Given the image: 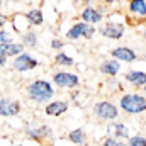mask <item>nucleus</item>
<instances>
[{
  "label": "nucleus",
  "mask_w": 146,
  "mask_h": 146,
  "mask_svg": "<svg viewBox=\"0 0 146 146\" xmlns=\"http://www.w3.org/2000/svg\"><path fill=\"white\" fill-rule=\"evenodd\" d=\"M26 92L31 97V100H34L36 104H44V102L51 100L53 95H54L53 85L49 82H46V80H34L33 83L27 85Z\"/></svg>",
  "instance_id": "obj_1"
},
{
  "label": "nucleus",
  "mask_w": 146,
  "mask_h": 146,
  "mask_svg": "<svg viewBox=\"0 0 146 146\" xmlns=\"http://www.w3.org/2000/svg\"><path fill=\"white\" fill-rule=\"evenodd\" d=\"M119 106L127 114H141L146 109V99L138 94H124L119 100Z\"/></svg>",
  "instance_id": "obj_2"
},
{
  "label": "nucleus",
  "mask_w": 146,
  "mask_h": 146,
  "mask_svg": "<svg viewBox=\"0 0 146 146\" xmlns=\"http://www.w3.org/2000/svg\"><path fill=\"white\" fill-rule=\"evenodd\" d=\"M94 114L102 119V121H115L119 117V109L112 104V102H107V100H102V102H97L94 106Z\"/></svg>",
  "instance_id": "obj_3"
},
{
  "label": "nucleus",
  "mask_w": 146,
  "mask_h": 146,
  "mask_svg": "<svg viewBox=\"0 0 146 146\" xmlns=\"http://www.w3.org/2000/svg\"><path fill=\"white\" fill-rule=\"evenodd\" d=\"M95 34V29L85 22H76L75 26L70 27V31L66 33V37L70 41H76L80 37H85V39H92V36Z\"/></svg>",
  "instance_id": "obj_4"
},
{
  "label": "nucleus",
  "mask_w": 146,
  "mask_h": 146,
  "mask_svg": "<svg viewBox=\"0 0 146 146\" xmlns=\"http://www.w3.org/2000/svg\"><path fill=\"white\" fill-rule=\"evenodd\" d=\"M78 75L70 72H56L53 75V83L60 88H75L78 85Z\"/></svg>",
  "instance_id": "obj_5"
},
{
  "label": "nucleus",
  "mask_w": 146,
  "mask_h": 146,
  "mask_svg": "<svg viewBox=\"0 0 146 146\" xmlns=\"http://www.w3.org/2000/svg\"><path fill=\"white\" fill-rule=\"evenodd\" d=\"M124 29L126 26L121 24V22H106L104 26L99 27V33L104 37H109V39H121L122 34H124Z\"/></svg>",
  "instance_id": "obj_6"
},
{
  "label": "nucleus",
  "mask_w": 146,
  "mask_h": 146,
  "mask_svg": "<svg viewBox=\"0 0 146 146\" xmlns=\"http://www.w3.org/2000/svg\"><path fill=\"white\" fill-rule=\"evenodd\" d=\"M12 65H14V68H15L17 72H29V70H33V68L37 66V60L33 58L31 54L22 53V54L15 56V60H14Z\"/></svg>",
  "instance_id": "obj_7"
},
{
  "label": "nucleus",
  "mask_w": 146,
  "mask_h": 146,
  "mask_svg": "<svg viewBox=\"0 0 146 146\" xmlns=\"http://www.w3.org/2000/svg\"><path fill=\"white\" fill-rule=\"evenodd\" d=\"M107 134L109 138H114V139H129V127L122 122H110L107 126Z\"/></svg>",
  "instance_id": "obj_8"
},
{
  "label": "nucleus",
  "mask_w": 146,
  "mask_h": 146,
  "mask_svg": "<svg viewBox=\"0 0 146 146\" xmlns=\"http://www.w3.org/2000/svg\"><path fill=\"white\" fill-rule=\"evenodd\" d=\"M21 110V104L10 99H0V115L2 117H14Z\"/></svg>",
  "instance_id": "obj_9"
},
{
  "label": "nucleus",
  "mask_w": 146,
  "mask_h": 146,
  "mask_svg": "<svg viewBox=\"0 0 146 146\" xmlns=\"http://www.w3.org/2000/svg\"><path fill=\"white\" fill-rule=\"evenodd\" d=\"M112 58L119 63V61H126V63H133L136 61V53L131 49V48H126V46H121V48H115L112 49Z\"/></svg>",
  "instance_id": "obj_10"
},
{
  "label": "nucleus",
  "mask_w": 146,
  "mask_h": 146,
  "mask_svg": "<svg viewBox=\"0 0 146 146\" xmlns=\"http://www.w3.org/2000/svg\"><path fill=\"white\" fill-rule=\"evenodd\" d=\"M66 110H68V104H66L65 100H54V102L46 104V107H44L46 115H49V117H58V115H63Z\"/></svg>",
  "instance_id": "obj_11"
},
{
  "label": "nucleus",
  "mask_w": 146,
  "mask_h": 146,
  "mask_svg": "<svg viewBox=\"0 0 146 146\" xmlns=\"http://www.w3.org/2000/svg\"><path fill=\"white\" fill-rule=\"evenodd\" d=\"M82 19H83L85 24L92 26V24H97V22L102 21V12L97 10V9H94V7H85L82 10Z\"/></svg>",
  "instance_id": "obj_12"
},
{
  "label": "nucleus",
  "mask_w": 146,
  "mask_h": 146,
  "mask_svg": "<svg viewBox=\"0 0 146 146\" xmlns=\"http://www.w3.org/2000/svg\"><path fill=\"white\" fill-rule=\"evenodd\" d=\"M24 51V46L21 42H9V44H0V54L3 58H9V56H19L22 54Z\"/></svg>",
  "instance_id": "obj_13"
},
{
  "label": "nucleus",
  "mask_w": 146,
  "mask_h": 146,
  "mask_svg": "<svg viewBox=\"0 0 146 146\" xmlns=\"http://www.w3.org/2000/svg\"><path fill=\"white\" fill-rule=\"evenodd\" d=\"M121 70V63H117L115 60H106L102 65H100V73L102 75H107V76H115Z\"/></svg>",
  "instance_id": "obj_14"
},
{
  "label": "nucleus",
  "mask_w": 146,
  "mask_h": 146,
  "mask_svg": "<svg viewBox=\"0 0 146 146\" xmlns=\"http://www.w3.org/2000/svg\"><path fill=\"white\" fill-rule=\"evenodd\" d=\"M124 78L129 82V83H133V85H136V87H145L146 83V73L145 72H127L124 75Z\"/></svg>",
  "instance_id": "obj_15"
},
{
  "label": "nucleus",
  "mask_w": 146,
  "mask_h": 146,
  "mask_svg": "<svg viewBox=\"0 0 146 146\" xmlns=\"http://www.w3.org/2000/svg\"><path fill=\"white\" fill-rule=\"evenodd\" d=\"M68 139H70V143H73V145L76 146H82L85 145V139H87V133L83 131V129H73V131H70L68 133Z\"/></svg>",
  "instance_id": "obj_16"
},
{
  "label": "nucleus",
  "mask_w": 146,
  "mask_h": 146,
  "mask_svg": "<svg viewBox=\"0 0 146 146\" xmlns=\"http://www.w3.org/2000/svg\"><path fill=\"white\" fill-rule=\"evenodd\" d=\"M26 19H27V24L29 26H41L42 21H44V15L39 9H33L26 14Z\"/></svg>",
  "instance_id": "obj_17"
},
{
  "label": "nucleus",
  "mask_w": 146,
  "mask_h": 146,
  "mask_svg": "<svg viewBox=\"0 0 146 146\" xmlns=\"http://www.w3.org/2000/svg\"><path fill=\"white\" fill-rule=\"evenodd\" d=\"M129 12L136 14L138 17H139V15L145 17L146 15V2L145 0H133V2L129 3Z\"/></svg>",
  "instance_id": "obj_18"
},
{
  "label": "nucleus",
  "mask_w": 146,
  "mask_h": 146,
  "mask_svg": "<svg viewBox=\"0 0 146 146\" xmlns=\"http://www.w3.org/2000/svg\"><path fill=\"white\" fill-rule=\"evenodd\" d=\"M24 48L26 46H31V48H36L37 44V34L36 33H24L22 34V42H21Z\"/></svg>",
  "instance_id": "obj_19"
},
{
  "label": "nucleus",
  "mask_w": 146,
  "mask_h": 146,
  "mask_svg": "<svg viewBox=\"0 0 146 146\" xmlns=\"http://www.w3.org/2000/svg\"><path fill=\"white\" fill-rule=\"evenodd\" d=\"M54 61H56V65H61V66H73V65H75L73 58H70V56L65 54V53H58L56 58H54Z\"/></svg>",
  "instance_id": "obj_20"
},
{
  "label": "nucleus",
  "mask_w": 146,
  "mask_h": 146,
  "mask_svg": "<svg viewBox=\"0 0 146 146\" xmlns=\"http://www.w3.org/2000/svg\"><path fill=\"white\" fill-rule=\"evenodd\" d=\"M26 134H27L31 139H34V141H41V133H39V127L29 126V127L26 129Z\"/></svg>",
  "instance_id": "obj_21"
},
{
  "label": "nucleus",
  "mask_w": 146,
  "mask_h": 146,
  "mask_svg": "<svg viewBox=\"0 0 146 146\" xmlns=\"http://www.w3.org/2000/svg\"><path fill=\"white\" fill-rule=\"evenodd\" d=\"M127 146H146V139L145 136H133V138H129V141H127Z\"/></svg>",
  "instance_id": "obj_22"
},
{
  "label": "nucleus",
  "mask_w": 146,
  "mask_h": 146,
  "mask_svg": "<svg viewBox=\"0 0 146 146\" xmlns=\"http://www.w3.org/2000/svg\"><path fill=\"white\" fill-rule=\"evenodd\" d=\"M9 42H14L12 33H9V31H0V44H9Z\"/></svg>",
  "instance_id": "obj_23"
},
{
  "label": "nucleus",
  "mask_w": 146,
  "mask_h": 146,
  "mask_svg": "<svg viewBox=\"0 0 146 146\" xmlns=\"http://www.w3.org/2000/svg\"><path fill=\"white\" fill-rule=\"evenodd\" d=\"M102 146H126V143H122L119 139H114V138H106Z\"/></svg>",
  "instance_id": "obj_24"
},
{
  "label": "nucleus",
  "mask_w": 146,
  "mask_h": 146,
  "mask_svg": "<svg viewBox=\"0 0 146 146\" xmlns=\"http://www.w3.org/2000/svg\"><path fill=\"white\" fill-rule=\"evenodd\" d=\"M39 133H41V139H42V138H51V129H49V126H41V127H39Z\"/></svg>",
  "instance_id": "obj_25"
},
{
  "label": "nucleus",
  "mask_w": 146,
  "mask_h": 146,
  "mask_svg": "<svg viewBox=\"0 0 146 146\" xmlns=\"http://www.w3.org/2000/svg\"><path fill=\"white\" fill-rule=\"evenodd\" d=\"M63 46H65V42H63L61 39H53V41H51V48H53V49H61Z\"/></svg>",
  "instance_id": "obj_26"
},
{
  "label": "nucleus",
  "mask_w": 146,
  "mask_h": 146,
  "mask_svg": "<svg viewBox=\"0 0 146 146\" xmlns=\"http://www.w3.org/2000/svg\"><path fill=\"white\" fill-rule=\"evenodd\" d=\"M7 21H9L7 15H5V14H0V27H3V26L7 24Z\"/></svg>",
  "instance_id": "obj_27"
},
{
  "label": "nucleus",
  "mask_w": 146,
  "mask_h": 146,
  "mask_svg": "<svg viewBox=\"0 0 146 146\" xmlns=\"http://www.w3.org/2000/svg\"><path fill=\"white\" fill-rule=\"evenodd\" d=\"M5 63H7V58H3V56L0 54V68H2V66H5Z\"/></svg>",
  "instance_id": "obj_28"
},
{
  "label": "nucleus",
  "mask_w": 146,
  "mask_h": 146,
  "mask_svg": "<svg viewBox=\"0 0 146 146\" xmlns=\"http://www.w3.org/2000/svg\"><path fill=\"white\" fill-rule=\"evenodd\" d=\"M82 146H88V145H82Z\"/></svg>",
  "instance_id": "obj_29"
},
{
  "label": "nucleus",
  "mask_w": 146,
  "mask_h": 146,
  "mask_svg": "<svg viewBox=\"0 0 146 146\" xmlns=\"http://www.w3.org/2000/svg\"><path fill=\"white\" fill-rule=\"evenodd\" d=\"M17 146H22V145H17Z\"/></svg>",
  "instance_id": "obj_30"
},
{
  "label": "nucleus",
  "mask_w": 146,
  "mask_h": 146,
  "mask_svg": "<svg viewBox=\"0 0 146 146\" xmlns=\"http://www.w3.org/2000/svg\"><path fill=\"white\" fill-rule=\"evenodd\" d=\"M0 5H2V2H0Z\"/></svg>",
  "instance_id": "obj_31"
}]
</instances>
